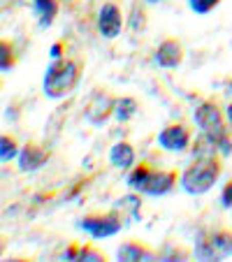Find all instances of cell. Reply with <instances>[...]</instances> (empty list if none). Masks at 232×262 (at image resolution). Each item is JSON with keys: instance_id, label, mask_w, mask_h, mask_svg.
<instances>
[{"instance_id": "6da1fadb", "label": "cell", "mask_w": 232, "mask_h": 262, "mask_svg": "<svg viewBox=\"0 0 232 262\" xmlns=\"http://www.w3.org/2000/svg\"><path fill=\"white\" fill-rule=\"evenodd\" d=\"M193 119L198 123V128L202 130V135H207L218 148H221L223 156L232 154V142H230V130H227V119L223 114L218 104L214 100H202V102L195 107L193 112Z\"/></svg>"}, {"instance_id": "7a4b0ae2", "label": "cell", "mask_w": 232, "mask_h": 262, "mask_svg": "<svg viewBox=\"0 0 232 262\" xmlns=\"http://www.w3.org/2000/svg\"><path fill=\"white\" fill-rule=\"evenodd\" d=\"M223 165L218 156H195L191 165L181 174V188L188 195H204L221 179Z\"/></svg>"}, {"instance_id": "3957f363", "label": "cell", "mask_w": 232, "mask_h": 262, "mask_svg": "<svg viewBox=\"0 0 232 262\" xmlns=\"http://www.w3.org/2000/svg\"><path fill=\"white\" fill-rule=\"evenodd\" d=\"M79 77H81V65L77 60L54 58L45 72V81H42L45 95L51 100L65 98L68 93L74 91V86L79 84Z\"/></svg>"}, {"instance_id": "277c9868", "label": "cell", "mask_w": 232, "mask_h": 262, "mask_svg": "<svg viewBox=\"0 0 232 262\" xmlns=\"http://www.w3.org/2000/svg\"><path fill=\"white\" fill-rule=\"evenodd\" d=\"M77 228L84 230L93 239H107L119 234L125 228V216L119 209H112V211H104V213H89V216H84L77 223Z\"/></svg>"}, {"instance_id": "5b68a950", "label": "cell", "mask_w": 232, "mask_h": 262, "mask_svg": "<svg viewBox=\"0 0 232 262\" xmlns=\"http://www.w3.org/2000/svg\"><path fill=\"white\" fill-rule=\"evenodd\" d=\"M195 255L200 260H223L232 255V232L230 230H216V232L202 234L195 246Z\"/></svg>"}, {"instance_id": "8992f818", "label": "cell", "mask_w": 232, "mask_h": 262, "mask_svg": "<svg viewBox=\"0 0 232 262\" xmlns=\"http://www.w3.org/2000/svg\"><path fill=\"white\" fill-rule=\"evenodd\" d=\"M123 30V14L121 7L114 3H104L98 12V33L104 40H116Z\"/></svg>"}, {"instance_id": "52a82bcc", "label": "cell", "mask_w": 232, "mask_h": 262, "mask_svg": "<svg viewBox=\"0 0 232 262\" xmlns=\"http://www.w3.org/2000/svg\"><path fill=\"white\" fill-rule=\"evenodd\" d=\"M191 144V130L183 123H170L158 133V146L172 154H181Z\"/></svg>"}, {"instance_id": "ba28073f", "label": "cell", "mask_w": 232, "mask_h": 262, "mask_svg": "<svg viewBox=\"0 0 232 262\" xmlns=\"http://www.w3.org/2000/svg\"><path fill=\"white\" fill-rule=\"evenodd\" d=\"M174 186H177V172H170V169H151L146 181L142 183L139 193L151 195V198H160V195H167Z\"/></svg>"}, {"instance_id": "9c48e42d", "label": "cell", "mask_w": 232, "mask_h": 262, "mask_svg": "<svg viewBox=\"0 0 232 262\" xmlns=\"http://www.w3.org/2000/svg\"><path fill=\"white\" fill-rule=\"evenodd\" d=\"M183 45L177 40V37H167V40L160 42V47L156 49V63L158 68H165V70H174L183 63Z\"/></svg>"}, {"instance_id": "30bf717a", "label": "cell", "mask_w": 232, "mask_h": 262, "mask_svg": "<svg viewBox=\"0 0 232 262\" xmlns=\"http://www.w3.org/2000/svg\"><path fill=\"white\" fill-rule=\"evenodd\" d=\"M114 107H116V98L107 95L104 91L102 93H95L93 100L89 102V107H86V119L93 125H102V123H107L109 116H114Z\"/></svg>"}, {"instance_id": "8fae6325", "label": "cell", "mask_w": 232, "mask_h": 262, "mask_svg": "<svg viewBox=\"0 0 232 262\" xmlns=\"http://www.w3.org/2000/svg\"><path fill=\"white\" fill-rule=\"evenodd\" d=\"M49 151H47L45 146H40V144H26L24 148H21V154H19V169L24 174L28 172H37L40 167H45L47 160H49Z\"/></svg>"}, {"instance_id": "7c38bea8", "label": "cell", "mask_w": 232, "mask_h": 262, "mask_svg": "<svg viewBox=\"0 0 232 262\" xmlns=\"http://www.w3.org/2000/svg\"><path fill=\"white\" fill-rule=\"evenodd\" d=\"M109 163L116 169H130L135 165V148L130 142H116L109 148Z\"/></svg>"}, {"instance_id": "4fadbf2b", "label": "cell", "mask_w": 232, "mask_h": 262, "mask_svg": "<svg viewBox=\"0 0 232 262\" xmlns=\"http://www.w3.org/2000/svg\"><path fill=\"white\" fill-rule=\"evenodd\" d=\"M63 257L65 260H89V262H104L107 260V255H104L102 251H98L95 246H91V244H84V246L72 244V246L65 248Z\"/></svg>"}, {"instance_id": "5bb4252c", "label": "cell", "mask_w": 232, "mask_h": 262, "mask_svg": "<svg viewBox=\"0 0 232 262\" xmlns=\"http://www.w3.org/2000/svg\"><path fill=\"white\" fill-rule=\"evenodd\" d=\"M116 255H119V260H123V262L153 260V251L149 246H144V244H139V242H125V244H121L119 251H116Z\"/></svg>"}, {"instance_id": "9a60e30c", "label": "cell", "mask_w": 232, "mask_h": 262, "mask_svg": "<svg viewBox=\"0 0 232 262\" xmlns=\"http://www.w3.org/2000/svg\"><path fill=\"white\" fill-rule=\"evenodd\" d=\"M58 0H33V10L40 19V26L42 28H49L54 24L56 14H58Z\"/></svg>"}, {"instance_id": "2e32d148", "label": "cell", "mask_w": 232, "mask_h": 262, "mask_svg": "<svg viewBox=\"0 0 232 262\" xmlns=\"http://www.w3.org/2000/svg\"><path fill=\"white\" fill-rule=\"evenodd\" d=\"M116 209L125 216V221H139V218H142V200L135 193L123 195V198L116 202Z\"/></svg>"}, {"instance_id": "e0dca14e", "label": "cell", "mask_w": 232, "mask_h": 262, "mask_svg": "<svg viewBox=\"0 0 232 262\" xmlns=\"http://www.w3.org/2000/svg\"><path fill=\"white\" fill-rule=\"evenodd\" d=\"M139 112V104L135 98H116V107H114V119L119 123H128L135 114Z\"/></svg>"}, {"instance_id": "ac0fdd59", "label": "cell", "mask_w": 232, "mask_h": 262, "mask_svg": "<svg viewBox=\"0 0 232 262\" xmlns=\"http://www.w3.org/2000/svg\"><path fill=\"white\" fill-rule=\"evenodd\" d=\"M21 148H19V142H16L14 135H3L0 137V160L3 163H10V160L19 158Z\"/></svg>"}, {"instance_id": "d6986e66", "label": "cell", "mask_w": 232, "mask_h": 262, "mask_svg": "<svg viewBox=\"0 0 232 262\" xmlns=\"http://www.w3.org/2000/svg\"><path fill=\"white\" fill-rule=\"evenodd\" d=\"M151 165L149 163H139V165H135L133 169H130V174H128V179H125V183L130 186V190H135V193H139V188H142V183L146 181V177H149V172H151Z\"/></svg>"}, {"instance_id": "ffe728a7", "label": "cell", "mask_w": 232, "mask_h": 262, "mask_svg": "<svg viewBox=\"0 0 232 262\" xmlns=\"http://www.w3.org/2000/svg\"><path fill=\"white\" fill-rule=\"evenodd\" d=\"M14 65H16L14 47H12V42L5 37V40L0 42V70H3V72H12Z\"/></svg>"}, {"instance_id": "44dd1931", "label": "cell", "mask_w": 232, "mask_h": 262, "mask_svg": "<svg viewBox=\"0 0 232 262\" xmlns=\"http://www.w3.org/2000/svg\"><path fill=\"white\" fill-rule=\"evenodd\" d=\"M221 5V0H188V7H191L195 14H209L216 7Z\"/></svg>"}, {"instance_id": "7402d4cb", "label": "cell", "mask_w": 232, "mask_h": 262, "mask_svg": "<svg viewBox=\"0 0 232 262\" xmlns=\"http://www.w3.org/2000/svg\"><path fill=\"white\" fill-rule=\"evenodd\" d=\"M221 204L225 209H232V179L223 186V190H221Z\"/></svg>"}, {"instance_id": "603a6c76", "label": "cell", "mask_w": 232, "mask_h": 262, "mask_svg": "<svg viewBox=\"0 0 232 262\" xmlns=\"http://www.w3.org/2000/svg\"><path fill=\"white\" fill-rule=\"evenodd\" d=\"M49 56H51V60H54V58H63V45H60V42H56V45L51 47Z\"/></svg>"}, {"instance_id": "cb8c5ba5", "label": "cell", "mask_w": 232, "mask_h": 262, "mask_svg": "<svg viewBox=\"0 0 232 262\" xmlns=\"http://www.w3.org/2000/svg\"><path fill=\"white\" fill-rule=\"evenodd\" d=\"M225 119H227V123H230V128H232V102L227 104V109H225Z\"/></svg>"}, {"instance_id": "d4e9b609", "label": "cell", "mask_w": 232, "mask_h": 262, "mask_svg": "<svg viewBox=\"0 0 232 262\" xmlns=\"http://www.w3.org/2000/svg\"><path fill=\"white\" fill-rule=\"evenodd\" d=\"M151 3H158V0H151Z\"/></svg>"}]
</instances>
